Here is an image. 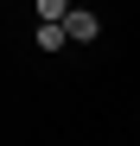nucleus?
Segmentation results:
<instances>
[{
	"label": "nucleus",
	"mask_w": 140,
	"mask_h": 146,
	"mask_svg": "<svg viewBox=\"0 0 140 146\" xmlns=\"http://www.w3.org/2000/svg\"><path fill=\"white\" fill-rule=\"evenodd\" d=\"M64 26H57V19H38V51H64Z\"/></svg>",
	"instance_id": "obj_2"
},
{
	"label": "nucleus",
	"mask_w": 140,
	"mask_h": 146,
	"mask_svg": "<svg viewBox=\"0 0 140 146\" xmlns=\"http://www.w3.org/2000/svg\"><path fill=\"white\" fill-rule=\"evenodd\" d=\"M57 26H64V38H77V44H89V38L102 32V19H96V13H83V7H64V19H57Z\"/></svg>",
	"instance_id": "obj_1"
},
{
	"label": "nucleus",
	"mask_w": 140,
	"mask_h": 146,
	"mask_svg": "<svg viewBox=\"0 0 140 146\" xmlns=\"http://www.w3.org/2000/svg\"><path fill=\"white\" fill-rule=\"evenodd\" d=\"M32 7H38V19H64V7H70V0H32Z\"/></svg>",
	"instance_id": "obj_3"
}]
</instances>
